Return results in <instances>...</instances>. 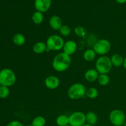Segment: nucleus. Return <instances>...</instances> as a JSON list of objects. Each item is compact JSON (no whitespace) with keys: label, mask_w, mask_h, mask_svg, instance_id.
<instances>
[{"label":"nucleus","mask_w":126,"mask_h":126,"mask_svg":"<svg viewBox=\"0 0 126 126\" xmlns=\"http://www.w3.org/2000/svg\"><path fill=\"white\" fill-rule=\"evenodd\" d=\"M71 63V56L63 52L54 57L52 60V68L57 72H63L69 68Z\"/></svg>","instance_id":"nucleus-1"},{"label":"nucleus","mask_w":126,"mask_h":126,"mask_svg":"<svg viewBox=\"0 0 126 126\" xmlns=\"http://www.w3.org/2000/svg\"><path fill=\"white\" fill-rule=\"evenodd\" d=\"M86 90L84 85L80 82H76L70 86L68 89V97L73 100L81 99L86 95Z\"/></svg>","instance_id":"nucleus-2"},{"label":"nucleus","mask_w":126,"mask_h":126,"mask_svg":"<svg viewBox=\"0 0 126 126\" xmlns=\"http://www.w3.org/2000/svg\"><path fill=\"white\" fill-rule=\"evenodd\" d=\"M95 66L99 74L109 73L113 68L111 58L107 55L99 57L96 60Z\"/></svg>","instance_id":"nucleus-3"},{"label":"nucleus","mask_w":126,"mask_h":126,"mask_svg":"<svg viewBox=\"0 0 126 126\" xmlns=\"http://www.w3.org/2000/svg\"><path fill=\"white\" fill-rule=\"evenodd\" d=\"M16 75L10 68H3L0 71V84L1 86L11 87L16 82Z\"/></svg>","instance_id":"nucleus-4"},{"label":"nucleus","mask_w":126,"mask_h":126,"mask_svg":"<svg viewBox=\"0 0 126 126\" xmlns=\"http://www.w3.org/2000/svg\"><path fill=\"white\" fill-rule=\"evenodd\" d=\"M47 47L51 51H59L63 49L65 41L61 36L53 34L48 37L46 40Z\"/></svg>","instance_id":"nucleus-5"},{"label":"nucleus","mask_w":126,"mask_h":126,"mask_svg":"<svg viewBox=\"0 0 126 126\" xmlns=\"http://www.w3.org/2000/svg\"><path fill=\"white\" fill-rule=\"evenodd\" d=\"M111 44L107 39H100L96 41L93 44V49L97 55L100 56L106 55L111 50Z\"/></svg>","instance_id":"nucleus-6"},{"label":"nucleus","mask_w":126,"mask_h":126,"mask_svg":"<svg viewBox=\"0 0 126 126\" xmlns=\"http://www.w3.org/2000/svg\"><path fill=\"white\" fill-rule=\"evenodd\" d=\"M109 119L114 126H123L126 121V116L123 111L115 109L110 113Z\"/></svg>","instance_id":"nucleus-7"},{"label":"nucleus","mask_w":126,"mask_h":126,"mask_svg":"<svg viewBox=\"0 0 126 126\" xmlns=\"http://www.w3.org/2000/svg\"><path fill=\"white\" fill-rule=\"evenodd\" d=\"M86 123V114L81 111L74 112L69 116V124L71 126H82Z\"/></svg>","instance_id":"nucleus-8"},{"label":"nucleus","mask_w":126,"mask_h":126,"mask_svg":"<svg viewBox=\"0 0 126 126\" xmlns=\"http://www.w3.org/2000/svg\"><path fill=\"white\" fill-rule=\"evenodd\" d=\"M60 79L54 75H50L46 78L44 80V85L48 89L55 90L60 86Z\"/></svg>","instance_id":"nucleus-9"},{"label":"nucleus","mask_w":126,"mask_h":126,"mask_svg":"<svg viewBox=\"0 0 126 126\" xmlns=\"http://www.w3.org/2000/svg\"><path fill=\"white\" fill-rule=\"evenodd\" d=\"M52 4V0H35L34 8L37 11L44 13L49 11Z\"/></svg>","instance_id":"nucleus-10"},{"label":"nucleus","mask_w":126,"mask_h":126,"mask_svg":"<svg viewBox=\"0 0 126 126\" xmlns=\"http://www.w3.org/2000/svg\"><path fill=\"white\" fill-rule=\"evenodd\" d=\"M77 43L73 40H68L65 42L63 47V52L67 55H72L73 54L76 52L77 50Z\"/></svg>","instance_id":"nucleus-11"},{"label":"nucleus","mask_w":126,"mask_h":126,"mask_svg":"<svg viewBox=\"0 0 126 126\" xmlns=\"http://www.w3.org/2000/svg\"><path fill=\"white\" fill-rule=\"evenodd\" d=\"M99 73L97 71L95 68H91L87 70L84 74L85 79L89 82H93L97 81Z\"/></svg>","instance_id":"nucleus-12"},{"label":"nucleus","mask_w":126,"mask_h":126,"mask_svg":"<svg viewBox=\"0 0 126 126\" xmlns=\"http://www.w3.org/2000/svg\"><path fill=\"white\" fill-rule=\"evenodd\" d=\"M49 23L50 28L54 30H59V29L63 25L62 20L58 16H52L49 19Z\"/></svg>","instance_id":"nucleus-13"},{"label":"nucleus","mask_w":126,"mask_h":126,"mask_svg":"<svg viewBox=\"0 0 126 126\" xmlns=\"http://www.w3.org/2000/svg\"><path fill=\"white\" fill-rule=\"evenodd\" d=\"M47 45L46 43L43 41H38L34 44L33 46V50L35 54H41L46 52Z\"/></svg>","instance_id":"nucleus-14"},{"label":"nucleus","mask_w":126,"mask_h":126,"mask_svg":"<svg viewBox=\"0 0 126 126\" xmlns=\"http://www.w3.org/2000/svg\"><path fill=\"white\" fill-rule=\"evenodd\" d=\"M124 58L123 55L119 54H114L111 57V61L113 66L116 67H120L123 66V62H124Z\"/></svg>","instance_id":"nucleus-15"},{"label":"nucleus","mask_w":126,"mask_h":126,"mask_svg":"<svg viewBox=\"0 0 126 126\" xmlns=\"http://www.w3.org/2000/svg\"><path fill=\"white\" fill-rule=\"evenodd\" d=\"M98 116L93 111H89L86 114V121L87 124L94 126L98 122Z\"/></svg>","instance_id":"nucleus-16"},{"label":"nucleus","mask_w":126,"mask_h":126,"mask_svg":"<svg viewBox=\"0 0 126 126\" xmlns=\"http://www.w3.org/2000/svg\"><path fill=\"white\" fill-rule=\"evenodd\" d=\"M25 37L22 33H16L12 37V42L14 44L18 46H23L25 43Z\"/></svg>","instance_id":"nucleus-17"},{"label":"nucleus","mask_w":126,"mask_h":126,"mask_svg":"<svg viewBox=\"0 0 126 126\" xmlns=\"http://www.w3.org/2000/svg\"><path fill=\"white\" fill-rule=\"evenodd\" d=\"M97 54L93 49H88L83 53V58L86 61L92 62L95 59Z\"/></svg>","instance_id":"nucleus-18"},{"label":"nucleus","mask_w":126,"mask_h":126,"mask_svg":"<svg viewBox=\"0 0 126 126\" xmlns=\"http://www.w3.org/2000/svg\"><path fill=\"white\" fill-rule=\"evenodd\" d=\"M32 22L36 25H39L44 21V15L42 12L36 11L33 14L32 17Z\"/></svg>","instance_id":"nucleus-19"},{"label":"nucleus","mask_w":126,"mask_h":126,"mask_svg":"<svg viewBox=\"0 0 126 126\" xmlns=\"http://www.w3.org/2000/svg\"><path fill=\"white\" fill-rule=\"evenodd\" d=\"M55 123L58 126H66L69 124V116L65 114H61L57 117Z\"/></svg>","instance_id":"nucleus-20"},{"label":"nucleus","mask_w":126,"mask_h":126,"mask_svg":"<svg viewBox=\"0 0 126 126\" xmlns=\"http://www.w3.org/2000/svg\"><path fill=\"white\" fill-rule=\"evenodd\" d=\"M97 81L100 86H106L110 83V78L108 74H100Z\"/></svg>","instance_id":"nucleus-21"},{"label":"nucleus","mask_w":126,"mask_h":126,"mask_svg":"<svg viewBox=\"0 0 126 126\" xmlns=\"http://www.w3.org/2000/svg\"><path fill=\"white\" fill-rule=\"evenodd\" d=\"M86 95L90 99H95L98 96V91L97 88L94 87H89L86 90Z\"/></svg>","instance_id":"nucleus-22"},{"label":"nucleus","mask_w":126,"mask_h":126,"mask_svg":"<svg viewBox=\"0 0 126 126\" xmlns=\"http://www.w3.org/2000/svg\"><path fill=\"white\" fill-rule=\"evenodd\" d=\"M74 33L79 38H85L87 34V31L85 29L84 27L82 26H77L74 29Z\"/></svg>","instance_id":"nucleus-23"},{"label":"nucleus","mask_w":126,"mask_h":126,"mask_svg":"<svg viewBox=\"0 0 126 126\" xmlns=\"http://www.w3.org/2000/svg\"><path fill=\"white\" fill-rule=\"evenodd\" d=\"M46 123V119L42 116H38L33 119L32 124L33 126H44Z\"/></svg>","instance_id":"nucleus-24"},{"label":"nucleus","mask_w":126,"mask_h":126,"mask_svg":"<svg viewBox=\"0 0 126 126\" xmlns=\"http://www.w3.org/2000/svg\"><path fill=\"white\" fill-rule=\"evenodd\" d=\"M59 33L62 36L67 37L70 36L71 33V29L68 25H63L61 28L59 29Z\"/></svg>","instance_id":"nucleus-25"},{"label":"nucleus","mask_w":126,"mask_h":126,"mask_svg":"<svg viewBox=\"0 0 126 126\" xmlns=\"http://www.w3.org/2000/svg\"><path fill=\"white\" fill-rule=\"evenodd\" d=\"M10 94V90L8 87L4 86H0V98L6 99L9 97Z\"/></svg>","instance_id":"nucleus-26"},{"label":"nucleus","mask_w":126,"mask_h":126,"mask_svg":"<svg viewBox=\"0 0 126 126\" xmlns=\"http://www.w3.org/2000/svg\"><path fill=\"white\" fill-rule=\"evenodd\" d=\"M6 126H24L23 124H22L21 122L18 121H12L9 123L8 124L6 125Z\"/></svg>","instance_id":"nucleus-27"},{"label":"nucleus","mask_w":126,"mask_h":126,"mask_svg":"<svg viewBox=\"0 0 126 126\" xmlns=\"http://www.w3.org/2000/svg\"><path fill=\"white\" fill-rule=\"evenodd\" d=\"M115 1L119 4H124L126 2V0H115Z\"/></svg>","instance_id":"nucleus-28"},{"label":"nucleus","mask_w":126,"mask_h":126,"mask_svg":"<svg viewBox=\"0 0 126 126\" xmlns=\"http://www.w3.org/2000/svg\"><path fill=\"white\" fill-rule=\"evenodd\" d=\"M123 67L124 68V69L126 70V57L124 58V62H123Z\"/></svg>","instance_id":"nucleus-29"},{"label":"nucleus","mask_w":126,"mask_h":126,"mask_svg":"<svg viewBox=\"0 0 126 126\" xmlns=\"http://www.w3.org/2000/svg\"><path fill=\"white\" fill-rule=\"evenodd\" d=\"M94 126L90 125V124H87V123H86V124H84L83 126Z\"/></svg>","instance_id":"nucleus-30"},{"label":"nucleus","mask_w":126,"mask_h":126,"mask_svg":"<svg viewBox=\"0 0 126 126\" xmlns=\"http://www.w3.org/2000/svg\"><path fill=\"white\" fill-rule=\"evenodd\" d=\"M27 126H33L32 125V124H30V125H27Z\"/></svg>","instance_id":"nucleus-31"},{"label":"nucleus","mask_w":126,"mask_h":126,"mask_svg":"<svg viewBox=\"0 0 126 126\" xmlns=\"http://www.w3.org/2000/svg\"><path fill=\"white\" fill-rule=\"evenodd\" d=\"M70 126V124H68V125H67V126Z\"/></svg>","instance_id":"nucleus-32"},{"label":"nucleus","mask_w":126,"mask_h":126,"mask_svg":"<svg viewBox=\"0 0 126 126\" xmlns=\"http://www.w3.org/2000/svg\"><path fill=\"white\" fill-rule=\"evenodd\" d=\"M0 86H1V84H0Z\"/></svg>","instance_id":"nucleus-33"}]
</instances>
